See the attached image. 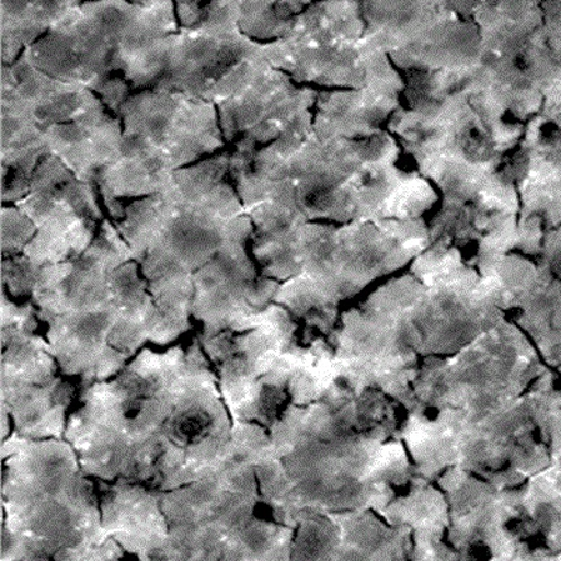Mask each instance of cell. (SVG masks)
Masks as SVG:
<instances>
[{
    "instance_id": "ffe728a7",
    "label": "cell",
    "mask_w": 561,
    "mask_h": 561,
    "mask_svg": "<svg viewBox=\"0 0 561 561\" xmlns=\"http://www.w3.org/2000/svg\"><path fill=\"white\" fill-rule=\"evenodd\" d=\"M519 197V219L533 217L561 187V105L525 124L504 164Z\"/></svg>"
},
{
    "instance_id": "ba28073f",
    "label": "cell",
    "mask_w": 561,
    "mask_h": 561,
    "mask_svg": "<svg viewBox=\"0 0 561 561\" xmlns=\"http://www.w3.org/2000/svg\"><path fill=\"white\" fill-rule=\"evenodd\" d=\"M118 117L122 157L98 180L107 204L158 194L175 170L227 149L215 104L182 92L140 90L123 104Z\"/></svg>"
},
{
    "instance_id": "5b68a950",
    "label": "cell",
    "mask_w": 561,
    "mask_h": 561,
    "mask_svg": "<svg viewBox=\"0 0 561 561\" xmlns=\"http://www.w3.org/2000/svg\"><path fill=\"white\" fill-rule=\"evenodd\" d=\"M399 108L386 131L440 197L472 192L504 169L524 129L494 127L445 70L402 72Z\"/></svg>"
},
{
    "instance_id": "8d00e7d4",
    "label": "cell",
    "mask_w": 561,
    "mask_h": 561,
    "mask_svg": "<svg viewBox=\"0 0 561 561\" xmlns=\"http://www.w3.org/2000/svg\"><path fill=\"white\" fill-rule=\"evenodd\" d=\"M558 559H560V560H561V554L559 556V558H558Z\"/></svg>"
},
{
    "instance_id": "e0dca14e",
    "label": "cell",
    "mask_w": 561,
    "mask_h": 561,
    "mask_svg": "<svg viewBox=\"0 0 561 561\" xmlns=\"http://www.w3.org/2000/svg\"><path fill=\"white\" fill-rule=\"evenodd\" d=\"M263 44L234 28L205 24L180 28L170 34L164 72L152 89L205 100L220 78L259 53Z\"/></svg>"
},
{
    "instance_id": "83f0119b",
    "label": "cell",
    "mask_w": 561,
    "mask_h": 561,
    "mask_svg": "<svg viewBox=\"0 0 561 561\" xmlns=\"http://www.w3.org/2000/svg\"><path fill=\"white\" fill-rule=\"evenodd\" d=\"M339 526V559H404L410 529L385 525L370 510L329 514Z\"/></svg>"
},
{
    "instance_id": "f546056e",
    "label": "cell",
    "mask_w": 561,
    "mask_h": 561,
    "mask_svg": "<svg viewBox=\"0 0 561 561\" xmlns=\"http://www.w3.org/2000/svg\"><path fill=\"white\" fill-rule=\"evenodd\" d=\"M339 526L329 514L308 515L295 528L290 559H339Z\"/></svg>"
},
{
    "instance_id": "1f68e13d",
    "label": "cell",
    "mask_w": 561,
    "mask_h": 561,
    "mask_svg": "<svg viewBox=\"0 0 561 561\" xmlns=\"http://www.w3.org/2000/svg\"><path fill=\"white\" fill-rule=\"evenodd\" d=\"M542 8L546 39L561 61V0H543Z\"/></svg>"
},
{
    "instance_id": "277c9868",
    "label": "cell",
    "mask_w": 561,
    "mask_h": 561,
    "mask_svg": "<svg viewBox=\"0 0 561 561\" xmlns=\"http://www.w3.org/2000/svg\"><path fill=\"white\" fill-rule=\"evenodd\" d=\"M2 459L0 561L114 560L117 550L100 540L99 494L72 444L12 431Z\"/></svg>"
},
{
    "instance_id": "8992f818",
    "label": "cell",
    "mask_w": 561,
    "mask_h": 561,
    "mask_svg": "<svg viewBox=\"0 0 561 561\" xmlns=\"http://www.w3.org/2000/svg\"><path fill=\"white\" fill-rule=\"evenodd\" d=\"M131 260L133 249L113 220L104 218L87 252L43 265L35 279L32 300L38 319L48 324L51 354L65 375L79 377L82 389L115 377L131 358L110 344L118 323L112 275Z\"/></svg>"
},
{
    "instance_id": "d4e9b609",
    "label": "cell",
    "mask_w": 561,
    "mask_h": 561,
    "mask_svg": "<svg viewBox=\"0 0 561 561\" xmlns=\"http://www.w3.org/2000/svg\"><path fill=\"white\" fill-rule=\"evenodd\" d=\"M73 396V385L59 377L44 385L0 386L14 433L28 439L64 438Z\"/></svg>"
},
{
    "instance_id": "603a6c76",
    "label": "cell",
    "mask_w": 561,
    "mask_h": 561,
    "mask_svg": "<svg viewBox=\"0 0 561 561\" xmlns=\"http://www.w3.org/2000/svg\"><path fill=\"white\" fill-rule=\"evenodd\" d=\"M112 285L118 308L117 328L110 339L115 350L133 358L145 343L168 345L185 333L154 302L148 280L135 260L114 270Z\"/></svg>"
},
{
    "instance_id": "e575fe53",
    "label": "cell",
    "mask_w": 561,
    "mask_h": 561,
    "mask_svg": "<svg viewBox=\"0 0 561 561\" xmlns=\"http://www.w3.org/2000/svg\"><path fill=\"white\" fill-rule=\"evenodd\" d=\"M485 0H458L459 12L466 19H472V13L479 4H482Z\"/></svg>"
},
{
    "instance_id": "3957f363",
    "label": "cell",
    "mask_w": 561,
    "mask_h": 561,
    "mask_svg": "<svg viewBox=\"0 0 561 561\" xmlns=\"http://www.w3.org/2000/svg\"><path fill=\"white\" fill-rule=\"evenodd\" d=\"M228 172L227 148L175 170L162 192L125 203L114 222L154 302L185 332L192 329L193 275L222 248L230 222L245 214Z\"/></svg>"
},
{
    "instance_id": "5bb4252c",
    "label": "cell",
    "mask_w": 561,
    "mask_h": 561,
    "mask_svg": "<svg viewBox=\"0 0 561 561\" xmlns=\"http://www.w3.org/2000/svg\"><path fill=\"white\" fill-rule=\"evenodd\" d=\"M518 224L517 188L504 169L472 192L440 197L427 217L430 244L458 250L482 277L517 250Z\"/></svg>"
},
{
    "instance_id": "cb8c5ba5",
    "label": "cell",
    "mask_w": 561,
    "mask_h": 561,
    "mask_svg": "<svg viewBox=\"0 0 561 561\" xmlns=\"http://www.w3.org/2000/svg\"><path fill=\"white\" fill-rule=\"evenodd\" d=\"M33 300L16 304L2 287V368L0 386L44 385L57 378L58 360L38 328Z\"/></svg>"
},
{
    "instance_id": "484cf974",
    "label": "cell",
    "mask_w": 561,
    "mask_h": 561,
    "mask_svg": "<svg viewBox=\"0 0 561 561\" xmlns=\"http://www.w3.org/2000/svg\"><path fill=\"white\" fill-rule=\"evenodd\" d=\"M278 0H173L180 28H234L255 42L283 37L289 20L279 18Z\"/></svg>"
},
{
    "instance_id": "7c38bea8",
    "label": "cell",
    "mask_w": 561,
    "mask_h": 561,
    "mask_svg": "<svg viewBox=\"0 0 561 561\" xmlns=\"http://www.w3.org/2000/svg\"><path fill=\"white\" fill-rule=\"evenodd\" d=\"M450 73L494 127L525 128L536 115L561 105V61L549 47L545 28L507 47H482L472 67Z\"/></svg>"
},
{
    "instance_id": "4316f807",
    "label": "cell",
    "mask_w": 561,
    "mask_h": 561,
    "mask_svg": "<svg viewBox=\"0 0 561 561\" xmlns=\"http://www.w3.org/2000/svg\"><path fill=\"white\" fill-rule=\"evenodd\" d=\"M84 0H2V62L18 61L24 49L61 23Z\"/></svg>"
},
{
    "instance_id": "30bf717a",
    "label": "cell",
    "mask_w": 561,
    "mask_h": 561,
    "mask_svg": "<svg viewBox=\"0 0 561 561\" xmlns=\"http://www.w3.org/2000/svg\"><path fill=\"white\" fill-rule=\"evenodd\" d=\"M364 34L363 0H318L290 19L283 37L268 42V58L304 87L404 88L402 72Z\"/></svg>"
},
{
    "instance_id": "d6a6232c",
    "label": "cell",
    "mask_w": 561,
    "mask_h": 561,
    "mask_svg": "<svg viewBox=\"0 0 561 561\" xmlns=\"http://www.w3.org/2000/svg\"><path fill=\"white\" fill-rule=\"evenodd\" d=\"M314 2H318V0H278L277 12L279 18L289 20Z\"/></svg>"
},
{
    "instance_id": "f1b7e54d",
    "label": "cell",
    "mask_w": 561,
    "mask_h": 561,
    "mask_svg": "<svg viewBox=\"0 0 561 561\" xmlns=\"http://www.w3.org/2000/svg\"><path fill=\"white\" fill-rule=\"evenodd\" d=\"M295 528L253 517L229 535L222 560H289Z\"/></svg>"
},
{
    "instance_id": "d590c367",
    "label": "cell",
    "mask_w": 561,
    "mask_h": 561,
    "mask_svg": "<svg viewBox=\"0 0 561 561\" xmlns=\"http://www.w3.org/2000/svg\"><path fill=\"white\" fill-rule=\"evenodd\" d=\"M558 370H559V374L561 375V365H560V367L558 368Z\"/></svg>"
},
{
    "instance_id": "7402d4cb",
    "label": "cell",
    "mask_w": 561,
    "mask_h": 561,
    "mask_svg": "<svg viewBox=\"0 0 561 561\" xmlns=\"http://www.w3.org/2000/svg\"><path fill=\"white\" fill-rule=\"evenodd\" d=\"M402 87L319 90L313 133L320 138L364 139L382 134L400 105Z\"/></svg>"
},
{
    "instance_id": "4fadbf2b",
    "label": "cell",
    "mask_w": 561,
    "mask_h": 561,
    "mask_svg": "<svg viewBox=\"0 0 561 561\" xmlns=\"http://www.w3.org/2000/svg\"><path fill=\"white\" fill-rule=\"evenodd\" d=\"M14 205L37 227L23 252L37 268L87 252L105 218L98 184L82 182L51 153L35 169L30 193Z\"/></svg>"
},
{
    "instance_id": "8fae6325",
    "label": "cell",
    "mask_w": 561,
    "mask_h": 561,
    "mask_svg": "<svg viewBox=\"0 0 561 561\" xmlns=\"http://www.w3.org/2000/svg\"><path fill=\"white\" fill-rule=\"evenodd\" d=\"M365 38L388 54L400 72L472 67L482 39L458 0H363Z\"/></svg>"
},
{
    "instance_id": "7a4b0ae2",
    "label": "cell",
    "mask_w": 561,
    "mask_h": 561,
    "mask_svg": "<svg viewBox=\"0 0 561 561\" xmlns=\"http://www.w3.org/2000/svg\"><path fill=\"white\" fill-rule=\"evenodd\" d=\"M430 243L427 219L335 224L278 218L255 225L252 254L264 277L279 280L273 302L305 329L332 333L339 304L398 273Z\"/></svg>"
},
{
    "instance_id": "ac0fdd59",
    "label": "cell",
    "mask_w": 561,
    "mask_h": 561,
    "mask_svg": "<svg viewBox=\"0 0 561 561\" xmlns=\"http://www.w3.org/2000/svg\"><path fill=\"white\" fill-rule=\"evenodd\" d=\"M102 543L112 538L124 552L140 560L163 559L169 524L162 510L163 491L140 483L99 482Z\"/></svg>"
},
{
    "instance_id": "d6986e66",
    "label": "cell",
    "mask_w": 561,
    "mask_h": 561,
    "mask_svg": "<svg viewBox=\"0 0 561 561\" xmlns=\"http://www.w3.org/2000/svg\"><path fill=\"white\" fill-rule=\"evenodd\" d=\"M0 100L3 108L24 115L42 129L73 122L104 105L83 84L65 82L35 67L30 48L16 62L3 65Z\"/></svg>"
},
{
    "instance_id": "6da1fadb",
    "label": "cell",
    "mask_w": 561,
    "mask_h": 561,
    "mask_svg": "<svg viewBox=\"0 0 561 561\" xmlns=\"http://www.w3.org/2000/svg\"><path fill=\"white\" fill-rule=\"evenodd\" d=\"M244 210L348 224L427 218L440 195L404 157L393 135L364 139L290 133L230 158Z\"/></svg>"
},
{
    "instance_id": "9a60e30c",
    "label": "cell",
    "mask_w": 561,
    "mask_h": 561,
    "mask_svg": "<svg viewBox=\"0 0 561 561\" xmlns=\"http://www.w3.org/2000/svg\"><path fill=\"white\" fill-rule=\"evenodd\" d=\"M253 230L249 215H239L217 255L193 275L192 316L204 325L202 340L252 329L277 294L279 280L264 277L253 257Z\"/></svg>"
},
{
    "instance_id": "4dcf8cb0",
    "label": "cell",
    "mask_w": 561,
    "mask_h": 561,
    "mask_svg": "<svg viewBox=\"0 0 561 561\" xmlns=\"http://www.w3.org/2000/svg\"><path fill=\"white\" fill-rule=\"evenodd\" d=\"M37 233L32 219L14 204L2 208V253L3 257L23 254L24 249Z\"/></svg>"
},
{
    "instance_id": "44dd1931",
    "label": "cell",
    "mask_w": 561,
    "mask_h": 561,
    "mask_svg": "<svg viewBox=\"0 0 561 561\" xmlns=\"http://www.w3.org/2000/svg\"><path fill=\"white\" fill-rule=\"evenodd\" d=\"M123 137L122 118L105 105L73 122L43 129L48 153L61 160L79 180L94 184L100 173L122 157Z\"/></svg>"
},
{
    "instance_id": "2e32d148",
    "label": "cell",
    "mask_w": 561,
    "mask_h": 561,
    "mask_svg": "<svg viewBox=\"0 0 561 561\" xmlns=\"http://www.w3.org/2000/svg\"><path fill=\"white\" fill-rule=\"evenodd\" d=\"M319 89L295 82L267 59L242 87L215 105L227 148L254 153L285 134L313 133Z\"/></svg>"
},
{
    "instance_id": "9c48e42d",
    "label": "cell",
    "mask_w": 561,
    "mask_h": 561,
    "mask_svg": "<svg viewBox=\"0 0 561 561\" xmlns=\"http://www.w3.org/2000/svg\"><path fill=\"white\" fill-rule=\"evenodd\" d=\"M297 330L293 313L272 302L254 316L252 329L198 337L218 370L219 390L233 423L253 421L270 431L287 409L294 379L319 359L313 344L299 345Z\"/></svg>"
},
{
    "instance_id": "836d02e7",
    "label": "cell",
    "mask_w": 561,
    "mask_h": 561,
    "mask_svg": "<svg viewBox=\"0 0 561 561\" xmlns=\"http://www.w3.org/2000/svg\"><path fill=\"white\" fill-rule=\"evenodd\" d=\"M548 472L552 474L554 482L558 483L561 489V445L553 454L552 463H550Z\"/></svg>"
},
{
    "instance_id": "52a82bcc",
    "label": "cell",
    "mask_w": 561,
    "mask_h": 561,
    "mask_svg": "<svg viewBox=\"0 0 561 561\" xmlns=\"http://www.w3.org/2000/svg\"><path fill=\"white\" fill-rule=\"evenodd\" d=\"M179 30L173 0H84L28 48L35 67L54 78L92 89L124 75L137 93L162 77L169 35Z\"/></svg>"
}]
</instances>
